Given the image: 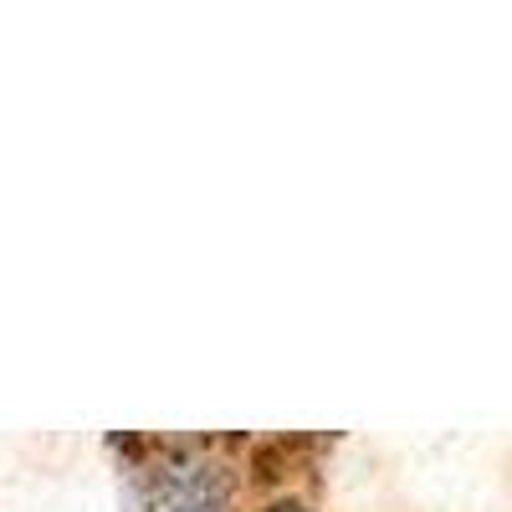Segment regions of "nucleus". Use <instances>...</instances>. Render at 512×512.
<instances>
[{
  "instance_id": "nucleus-1",
  "label": "nucleus",
  "mask_w": 512,
  "mask_h": 512,
  "mask_svg": "<svg viewBox=\"0 0 512 512\" xmlns=\"http://www.w3.org/2000/svg\"><path fill=\"white\" fill-rule=\"evenodd\" d=\"M149 507L154 512H221L226 507V482L200 461H175L149 482Z\"/></svg>"
},
{
  "instance_id": "nucleus-2",
  "label": "nucleus",
  "mask_w": 512,
  "mask_h": 512,
  "mask_svg": "<svg viewBox=\"0 0 512 512\" xmlns=\"http://www.w3.org/2000/svg\"><path fill=\"white\" fill-rule=\"evenodd\" d=\"M272 512H313V507H303V502H277Z\"/></svg>"
}]
</instances>
